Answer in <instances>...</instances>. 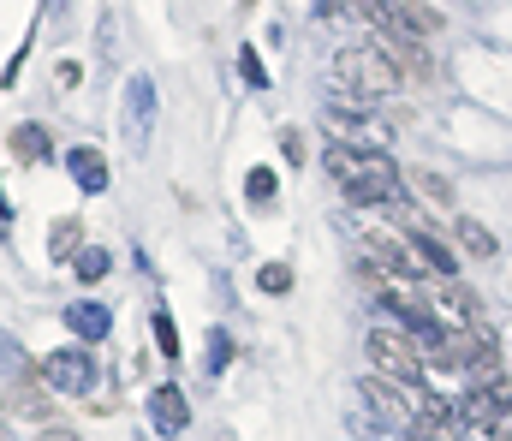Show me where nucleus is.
Returning a JSON list of instances; mask_svg holds the SVG:
<instances>
[{
	"label": "nucleus",
	"mask_w": 512,
	"mask_h": 441,
	"mask_svg": "<svg viewBox=\"0 0 512 441\" xmlns=\"http://www.w3.org/2000/svg\"><path fill=\"white\" fill-rule=\"evenodd\" d=\"M334 78L352 90V102H382V96H393L405 78H399V66L387 60L376 42H358V48H340L334 54Z\"/></svg>",
	"instance_id": "obj_1"
},
{
	"label": "nucleus",
	"mask_w": 512,
	"mask_h": 441,
	"mask_svg": "<svg viewBox=\"0 0 512 441\" xmlns=\"http://www.w3.org/2000/svg\"><path fill=\"white\" fill-rule=\"evenodd\" d=\"M364 352H370V364L382 370V382H417V370H423V352H417V340L405 334V328H370V340H364Z\"/></svg>",
	"instance_id": "obj_2"
},
{
	"label": "nucleus",
	"mask_w": 512,
	"mask_h": 441,
	"mask_svg": "<svg viewBox=\"0 0 512 441\" xmlns=\"http://www.w3.org/2000/svg\"><path fill=\"white\" fill-rule=\"evenodd\" d=\"M42 382H48L54 394H90V388H96V358H90L84 346H60V352L42 358Z\"/></svg>",
	"instance_id": "obj_3"
},
{
	"label": "nucleus",
	"mask_w": 512,
	"mask_h": 441,
	"mask_svg": "<svg viewBox=\"0 0 512 441\" xmlns=\"http://www.w3.org/2000/svg\"><path fill=\"white\" fill-rule=\"evenodd\" d=\"M322 167L340 179V191H346V185H364V179H376V173H399L393 155H382V149H352V144H328Z\"/></svg>",
	"instance_id": "obj_4"
},
{
	"label": "nucleus",
	"mask_w": 512,
	"mask_h": 441,
	"mask_svg": "<svg viewBox=\"0 0 512 441\" xmlns=\"http://www.w3.org/2000/svg\"><path fill=\"white\" fill-rule=\"evenodd\" d=\"M435 316H441V334H489L477 322V298L465 287H453V281H447V293L435 298Z\"/></svg>",
	"instance_id": "obj_5"
},
{
	"label": "nucleus",
	"mask_w": 512,
	"mask_h": 441,
	"mask_svg": "<svg viewBox=\"0 0 512 441\" xmlns=\"http://www.w3.org/2000/svg\"><path fill=\"white\" fill-rule=\"evenodd\" d=\"M405 251H411V263H417V269H429V275H447V281H453V269H459V263H453V251H447L429 227H405Z\"/></svg>",
	"instance_id": "obj_6"
},
{
	"label": "nucleus",
	"mask_w": 512,
	"mask_h": 441,
	"mask_svg": "<svg viewBox=\"0 0 512 441\" xmlns=\"http://www.w3.org/2000/svg\"><path fill=\"white\" fill-rule=\"evenodd\" d=\"M149 424H155L161 436H185V430H191V406H185V394H179L173 382L149 394Z\"/></svg>",
	"instance_id": "obj_7"
},
{
	"label": "nucleus",
	"mask_w": 512,
	"mask_h": 441,
	"mask_svg": "<svg viewBox=\"0 0 512 441\" xmlns=\"http://www.w3.org/2000/svg\"><path fill=\"white\" fill-rule=\"evenodd\" d=\"M66 173H72V185L78 191H108V155L102 149H90V144H78V149H66Z\"/></svg>",
	"instance_id": "obj_8"
},
{
	"label": "nucleus",
	"mask_w": 512,
	"mask_h": 441,
	"mask_svg": "<svg viewBox=\"0 0 512 441\" xmlns=\"http://www.w3.org/2000/svg\"><path fill=\"white\" fill-rule=\"evenodd\" d=\"M126 126H131V144L149 138V126H155V78H131L126 84Z\"/></svg>",
	"instance_id": "obj_9"
},
{
	"label": "nucleus",
	"mask_w": 512,
	"mask_h": 441,
	"mask_svg": "<svg viewBox=\"0 0 512 441\" xmlns=\"http://www.w3.org/2000/svg\"><path fill=\"white\" fill-rule=\"evenodd\" d=\"M66 328L78 334V340H102L108 328H114V310H102V304H66Z\"/></svg>",
	"instance_id": "obj_10"
},
{
	"label": "nucleus",
	"mask_w": 512,
	"mask_h": 441,
	"mask_svg": "<svg viewBox=\"0 0 512 441\" xmlns=\"http://www.w3.org/2000/svg\"><path fill=\"white\" fill-rule=\"evenodd\" d=\"M6 144H12V155H18V161H30V167H42V161L54 155L48 126H12V138H6Z\"/></svg>",
	"instance_id": "obj_11"
},
{
	"label": "nucleus",
	"mask_w": 512,
	"mask_h": 441,
	"mask_svg": "<svg viewBox=\"0 0 512 441\" xmlns=\"http://www.w3.org/2000/svg\"><path fill=\"white\" fill-rule=\"evenodd\" d=\"M48 251H54V263H66V257L84 251V227H78V215H66V221L48 227Z\"/></svg>",
	"instance_id": "obj_12"
},
{
	"label": "nucleus",
	"mask_w": 512,
	"mask_h": 441,
	"mask_svg": "<svg viewBox=\"0 0 512 441\" xmlns=\"http://www.w3.org/2000/svg\"><path fill=\"white\" fill-rule=\"evenodd\" d=\"M453 239H459V251H471V257H495V233H489L483 221H471V215L453 221Z\"/></svg>",
	"instance_id": "obj_13"
},
{
	"label": "nucleus",
	"mask_w": 512,
	"mask_h": 441,
	"mask_svg": "<svg viewBox=\"0 0 512 441\" xmlns=\"http://www.w3.org/2000/svg\"><path fill=\"white\" fill-rule=\"evenodd\" d=\"M72 275H78L84 287H96V281H108V275H114V257H108L102 245H90V251H78V257H72Z\"/></svg>",
	"instance_id": "obj_14"
},
{
	"label": "nucleus",
	"mask_w": 512,
	"mask_h": 441,
	"mask_svg": "<svg viewBox=\"0 0 512 441\" xmlns=\"http://www.w3.org/2000/svg\"><path fill=\"white\" fill-rule=\"evenodd\" d=\"M149 334H155V346H161V358L173 364V358H179V328H173V316H167V304H161V310L149 316Z\"/></svg>",
	"instance_id": "obj_15"
},
{
	"label": "nucleus",
	"mask_w": 512,
	"mask_h": 441,
	"mask_svg": "<svg viewBox=\"0 0 512 441\" xmlns=\"http://www.w3.org/2000/svg\"><path fill=\"white\" fill-rule=\"evenodd\" d=\"M411 185H417V191H423L435 209H453V185H447V179H435L429 167H417V173H411Z\"/></svg>",
	"instance_id": "obj_16"
},
{
	"label": "nucleus",
	"mask_w": 512,
	"mask_h": 441,
	"mask_svg": "<svg viewBox=\"0 0 512 441\" xmlns=\"http://www.w3.org/2000/svg\"><path fill=\"white\" fill-rule=\"evenodd\" d=\"M256 287L268 298H286L292 293V269H286V263H262V269H256Z\"/></svg>",
	"instance_id": "obj_17"
},
{
	"label": "nucleus",
	"mask_w": 512,
	"mask_h": 441,
	"mask_svg": "<svg viewBox=\"0 0 512 441\" xmlns=\"http://www.w3.org/2000/svg\"><path fill=\"white\" fill-rule=\"evenodd\" d=\"M274 191H280L274 167H251V179H245V197H251V203H274Z\"/></svg>",
	"instance_id": "obj_18"
},
{
	"label": "nucleus",
	"mask_w": 512,
	"mask_h": 441,
	"mask_svg": "<svg viewBox=\"0 0 512 441\" xmlns=\"http://www.w3.org/2000/svg\"><path fill=\"white\" fill-rule=\"evenodd\" d=\"M239 78H245L251 90H268V66H262L256 48H239Z\"/></svg>",
	"instance_id": "obj_19"
},
{
	"label": "nucleus",
	"mask_w": 512,
	"mask_h": 441,
	"mask_svg": "<svg viewBox=\"0 0 512 441\" xmlns=\"http://www.w3.org/2000/svg\"><path fill=\"white\" fill-rule=\"evenodd\" d=\"M18 412H24V418H48V400H42L36 388H24V394H18Z\"/></svg>",
	"instance_id": "obj_20"
},
{
	"label": "nucleus",
	"mask_w": 512,
	"mask_h": 441,
	"mask_svg": "<svg viewBox=\"0 0 512 441\" xmlns=\"http://www.w3.org/2000/svg\"><path fill=\"white\" fill-rule=\"evenodd\" d=\"M54 78H60V84H66V90H72V84H78V78H84V66H78V60H60V66H54Z\"/></svg>",
	"instance_id": "obj_21"
},
{
	"label": "nucleus",
	"mask_w": 512,
	"mask_h": 441,
	"mask_svg": "<svg viewBox=\"0 0 512 441\" xmlns=\"http://www.w3.org/2000/svg\"><path fill=\"white\" fill-rule=\"evenodd\" d=\"M280 149H286V161H304V138H298V132H286V138H280Z\"/></svg>",
	"instance_id": "obj_22"
},
{
	"label": "nucleus",
	"mask_w": 512,
	"mask_h": 441,
	"mask_svg": "<svg viewBox=\"0 0 512 441\" xmlns=\"http://www.w3.org/2000/svg\"><path fill=\"white\" fill-rule=\"evenodd\" d=\"M12 364H24V358H18V346H12V340L0 334V370H12Z\"/></svg>",
	"instance_id": "obj_23"
},
{
	"label": "nucleus",
	"mask_w": 512,
	"mask_h": 441,
	"mask_svg": "<svg viewBox=\"0 0 512 441\" xmlns=\"http://www.w3.org/2000/svg\"><path fill=\"white\" fill-rule=\"evenodd\" d=\"M42 441H78L72 430H42Z\"/></svg>",
	"instance_id": "obj_24"
},
{
	"label": "nucleus",
	"mask_w": 512,
	"mask_h": 441,
	"mask_svg": "<svg viewBox=\"0 0 512 441\" xmlns=\"http://www.w3.org/2000/svg\"><path fill=\"white\" fill-rule=\"evenodd\" d=\"M0 221H12V209H6V197H0Z\"/></svg>",
	"instance_id": "obj_25"
},
{
	"label": "nucleus",
	"mask_w": 512,
	"mask_h": 441,
	"mask_svg": "<svg viewBox=\"0 0 512 441\" xmlns=\"http://www.w3.org/2000/svg\"><path fill=\"white\" fill-rule=\"evenodd\" d=\"M0 441H6V436H0Z\"/></svg>",
	"instance_id": "obj_26"
}]
</instances>
